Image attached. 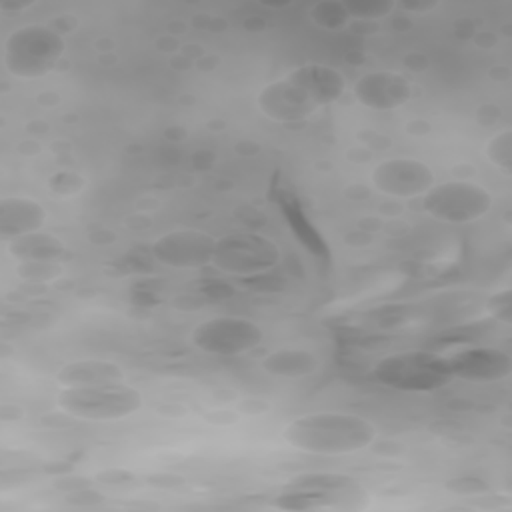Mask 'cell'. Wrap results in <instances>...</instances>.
I'll return each instance as SVG.
<instances>
[{
	"mask_svg": "<svg viewBox=\"0 0 512 512\" xmlns=\"http://www.w3.org/2000/svg\"><path fill=\"white\" fill-rule=\"evenodd\" d=\"M310 20L322 30H340L348 24L350 14H348L344 2L326 0V2H318L310 8Z\"/></svg>",
	"mask_w": 512,
	"mask_h": 512,
	"instance_id": "18",
	"label": "cell"
},
{
	"mask_svg": "<svg viewBox=\"0 0 512 512\" xmlns=\"http://www.w3.org/2000/svg\"><path fill=\"white\" fill-rule=\"evenodd\" d=\"M8 252L18 262H58L66 254V244L48 232H32L8 242Z\"/></svg>",
	"mask_w": 512,
	"mask_h": 512,
	"instance_id": "16",
	"label": "cell"
},
{
	"mask_svg": "<svg viewBox=\"0 0 512 512\" xmlns=\"http://www.w3.org/2000/svg\"><path fill=\"white\" fill-rule=\"evenodd\" d=\"M454 378L488 384L502 382L512 374V358L506 350L492 346H464L446 354Z\"/></svg>",
	"mask_w": 512,
	"mask_h": 512,
	"instance_id": "11",
	"label": "cell"
},
{
	"mask_svg": "<svg viewBox=\"0 0 512 512\" xmlns=\"http://www.w3.org/2000/svg\"><path fill=\"white\" fill-rule=\"evenodd\" d=\"M288 488L296 490H314L328 496H354L360 486L352 476L346 474H330V472H316V474H302L292 478Z\"/></svg>",
	"mask_w": 512,
	"mask_h": 512,
	"instance_id": "17",
	"label": "cell"
},
{
	"mask_svg": "<svg viewBox=\"0 0 512 512\" xmlns=\"http://www.w3.org/2000/svg\"><path fill=\"white\" fill-rule=\"evenodd\" d=\"M56 380L66 386H96V384H114V382H124L126 372L120 364L112 360H102V358H82L64 364Z\"/></svg>",
	"mask_w": 512,
	"mask_h": 512,
	"instance_id": "14",
	"label": "cell"
},
{
	"mask_svg": "<svg viewBox=\"0 0 512 512\" xmlns=\"http://www.w3.org/2000/svg\"><path fill=\"white\" fill-rule=\"evenodd\" d=\"M436 6L438 2H396V8L410 14H426V12H432Z\"/></svg>",
	"mask_w": 512,
	"mask_h": 512,
	"instance_id": "23",
	"label": "cell"
},
{
	"mask_svg": "<svg viewBox=\"0 0 512 512\" xmlns=\"http://www.w3.org/2000/svg\"><path fill=\"white\" fill-rule=\"evenodd\" d=\"M354 100L368 110L390 112L402 108L414 96L412 82L394 70H374L362 74L352 86Z\"/></svg>",
	"mask_w": 512,
	"mask_h": 512,
	"instance_id": "12",
	"label": "cell"
},
{
	"mask_svg": "<svg viewBox=\"0 0 512 512\" xmlns=\"http://www.w3.org/2000/svg\"><path fill=\"white\" fill-rule=\"evenodd\" d=\"M282 260L280 246L258 232H230L216 238L212 266L236 278L250 280L274 270Z\"/></svg>",
	"mask_w": 512,
	"mask_h": 512,
	"instance_id": "5",
	"label": "cell"
},
{
	"mask_svg": "<svg viewBox=\"0 0 512 512\" xmlns=\"http://www.w3.org/2000/svg\"><path fill=\"white\" fill-rule=\"evenodd\" d=\"M350 18H364V20H372V18H382L388 16L394 8L396 2L392 0H348L344 2Z\"/></svg>",
	"mask_w": 512,
	"mask_h": 512,
	"instance_id": "20",
	"label": "cell"
},
{
	"mask_svg": "<svg viewBox=\"0 0 512 512\" xmlns=\"http://www.w3.org/2000/svg\"><path fill=\"white\" fill-rule=\"evenodd\" d=\"M492 206V192L472 180L438 182L422 196L424 212L444 224L476 222L484 218Z\"/></svg>",
	"mask_w": 512,
	"mask_h": 512,
	"instance_id": "6",
	"label": "cell"
},
{
	"mask_svg": "<svg viewBox=\"0 0 512 512\" xmlns=\"http://www.w3.org/2000/svg\"><path fill=\"white\" fill-rule=\"evenodd\" d=\"M264 342V330L244 316H214L198 322L190 332V344L212 356H240Z\"/></svg>",
	"mask_w": 512,
	"mask_h": 512,
	"instance_id": "7",
	"label": "cell"
},
{
	"mask_svg": "<svg viewBox=\"0 0 512 512\" xmlns=\"http://www.w3.org/2000/svg\"><path fill=\"white\" fill-rule=\"evenodd\" d=\"M16 274L28 282H50L62 274L58 262H18Z\"/></svg>",
	"mask_w": 512,
	"mask_h": 512,
	"instance_id": "21",
	"label": "cell"
},
{
	"mask_svg": "<svg viewBox=\"0 0 512 512\" xmlns=\"http://www.w3.org/2000/svg\"><path fill=\"white\" fill-rule=\"evenodd\" d=\"M66 52L64 36L46 24L14 28L2 48L6 72L20 80H36L50 74Z\"/></svg>",
	"mask_w": 512,
	"mask_h": 512,
	"instance_id": "2",
	"label": "cell"
},
{
	"mask_svg": "<svg viewBox=\"0 0 512 512\" xmlns=\"http://www.w3.org/2000/svg\"><path fill=\"white\" fill-rule=\"evenodd\" d=\"M486 158L490 160V164H494L496 168L510 172L512 168V130L504 128L500 132H496L488 142H486Z\"/></svg>",
	"mask_w": 512,
	"mask_h": 512,
	"instance_id": "19",
	"label": "cell"
},
{
	"mask_svg": "<svg viewBox=\"0 0 512 512\" xmlns=\"http://www.w3.org/2000/svg\"><path fill=\"white\" fill-rule=\"evenodd\" d=\"M372 376L382 386L400 392H432L454 380L446 354L432 350H404L388 354L374 364Z\"/></svg>",
	"mask_w": 512,
	"mask_h": 512,
	"instance_id": "3",
	"label": "cell"
},
{
	"mask_svg": "<svg viewBox=\"0 0 512 512\" xmlns=\"http://www.w3.org/2000/svg\"><path fill=\"white\" fill-rule=\"evenodd\" d=\"M486 308L490 312L492 318L510 324L512 322V290L510 288H502L500 292L492 294L486 300Z\"/></svg>",
	"mask_w": 512,
	"mask_h": 512,
	"instance_id": "22",
	"label": "cell"
},
{
	"mask_svg": "<svg viewBox=\"0 0 512 512\" xmlns=\"http://www.w3.org/2000/svg\"><path fill=\"white\" fill-rule=\"evenodd\" d=\"M260 366L270 376L294 380V378H304V376L318 372L320 358L310 350L280 348V350H274L268 356H264Z\"/></svg>",
	"mask_w": 512,
	"mask_h": 512,
	"instance_id": "15",
	"label": "cell"
},
{
	"mask_svg": "<svg viewBox=\"0 0 512 512\" xmlns=\"http://www.w3.org/2000/svg\"><path fill=\"white\" fill-rule=\"evenodd\" d=\"M216 238L198 228H176L152 242V258L172 270H200L212 264Z\"/></svg>",
	"mask_w": 512,
	"mask_h": 512,
	"instance_id": "9",
	"label": "cell"
},
{
	"mask_svg": "<svg viewBox=\"0 0 512 512\" xmlns=\"http://www.w3.org/2000/svg\"><path fill=\"white\" fill-rule=\"evenodd\" d=\"M372 186L392 198H422L434 184V170L416 158H388L378 162L370 172Z\"/></svg>",
	"mask_w": 512,
	"mask_h": 512,
	"instance_id": "10",
	"label": "cell"
},
{
	"mask_svg": "<svg viewBox=\"0 0 512 512\" xmlns=\"http://www.w3.org/2000/svg\"><path fill=\"white\" fill-rule=\"evenodd\" d=\"M284 440L314 456H348L374 444L378 428L350 412H310L284 426Z\"/></svg>",
	"mask_w": 512,
	"mask_h": 512,
	"instance_id": "1",
	"label": "cell"
},
{
	"mask_svg": "<svg viewBox=\"0 0 512 512\" xmlns=\"http://www.w3.org/2000/svg\"><path fill=\"white\" fill-rule=\"evenodd\" d=\"M256 106L268 120L280 124L304 122L324 108L314 92L292 70L260 88Z\"/></svg>",
	"mask_w": 512,
	"mask_h": 512,
	"instance_id": "8",
	"label": "cell"
},
{
	"mask_svg": "<svg viewBox=\"0 0 512 512\" xmlns=\"http://www.w3.org/2000/svg\"><path fill=\"white\" fill-rule=\"evenodd\" d=\"M48 218L46 208L30 196H4L0 200V238L10 242L14 238L38 232Z\"/></svg>",
	"mask_w": 512,
	"mask_h": 512,
	"instance_id": "13",
	"label": "cell"
},
{
	"mask_svg": "<svg viewBox=\"0 0 512 512\" xmlns=\"http://www.w3.org/2000/svg\"><path fill=\"white\" fill-rule=\"evenodd\" d=\"M56 402L60 410L72 418L108 422L136 414L144 406V396L138 388L126 382H114L96 386H66L58 392Z\"/></svg>",
	"mask_w": 512,
	"mask_h": 512,
	"instance_id": "4",
	"label": "cell"
}]
</instances>
